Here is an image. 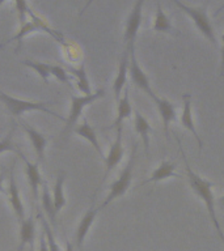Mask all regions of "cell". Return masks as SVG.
I'll use <instances>...</instances> for the list:
<instances>
[{"label":"cell","instance_id":"obj_36","mask_svg":"<svg viewBox=\"0 0 224 251\" xmlns=\"http://www.w3.org/2000/svg\"><path fill=\"white\" fill-rule=\"evenodd\" d=\"M216 204H218L220 208H223L224 209V195H222L220 198H218V200H216Z\"/></svg>","mask_w":224,"mask_h":251},{"label":"cell","instance_id":"obj_17","mask_svg":"<svg viewBox=\"0 0 224 251\" xmlns=\"http://www.w3.org/2000/svg\"><path fill=\"white\" fill-rule=\"evenodd\" d=\"M131 115H133V105H131V100H130V88L126 86L122 97L117 102V115H115V119H114L113 125L109 127V129H117L118 127H122L123 122L130 119Z\"/></svg>","mask_w":224,"mask_h":251},{"label":"cell","instance_id":"obj_1","mask_svg":"<svg viewBox=\"0 0 224 251\" xmlns=\"http://www.w3.org/2000/svg\"><path fill=\"white\" fill-rule=\"evenodd\" d=\"M177 143L180 145V152L182 154V160L185 162V170H186V176H188V182L192 187L193 192L196 194L202 203L204 204L206 207V211L208 213V217L211 220L212 226L215 229L216 234L220 238V241L224 243V233L222 230V226H220L219 220H218V215H216V200L214 198V192H212V187L215 186V183H212L211 180L206 179L203 176H200L199 174H196L189 165L188 160H186V156H185V152L182 147H181L180 140L177 139Z\"/></svg>","mask_w":224,"mask_h":251},{"label":"cell","instance_id":"obj_10","mask_svg":"<svg viewBox=\"0 0 224 251\" xmlns=\"http://www.w3.org/2000/svg\"><path fill=\"white\" fill-rule=\"evenodd\" d=\"M181 126L184 127L186 131L192 133L194 139L198 143V149H199V154L203 148V141L200 139L199 133L196 131V123H194V117H193V97L192 94L185 93L182 96V111H181L180 117Z\"/></svg>","mask_w":224,"mask_h":251},{"label":"cell","instance_id":"obj_12","mask_svg":"<svg viewBox=\"0 0 224 251\" xmlns=\"http://www.w3.org/2000/svg\"><path fill=\"white\" fill-rule=\"evenodd\" d=\"M16 153L21 157V160L25 164V176L28 178V183L30 186L33 199L37 201L39 198V187L43 184V178L41 176V172H39V162H37V161L35 162H30L27 157L24 156V153L20 149H17Z\"/></svg>","mask_w":224,"mask_h":251},{"label":"cell","instance_id":"obj_25","mask_svg":"<svg viewBox=\"0 0 224 251\" xmlns=\"http://www.w3.org/2000/svg\"><path fill=\"white\" fill-rule=\"evenodd\" d=\"M41 201H42V208L45 213H46L47 219L50 220L51 224H55V216H56V211H55L54 199L51 198V192L49 190L46 182H43L42 184V194H41Z\"/></svg>","mask_w":224,"mask_h":251},{"label":"cell","instance_id":"obj_31","mask_svg":"<svg viewBox=\"0 0 224 251\" xmlns=\"http://www.w3.org/2000/svg\"><path fill=\"white\" fill-rule=\"evenodd\" d=\"M15 7H16V11L19 13V20H20V25L24 23H27V16H28V3L25 1H15Z\"/></svg>","mask_w":224,"mask_h":251},{"label":"cell","instance_id":"obj_19","mask_svg":"<svg viewBox=\"0 0 224 251\" xmlns=\"http://www.w3.org/2000/svg\"><path fill=\"white\" fill-rule=\"evenodd\" d=\"M74 132L78 135V136L83 137L84 140H86L92 147L94 148V151L98 153V156L101 157L102 160H105V156H104V151H102L101 145H100V141H98V137L96 135V131L93 129V127L89 125V122L86 118L83 119V122L79 126H76L74 128Z\"/></svg>","mask_w":224,"mask_h":251},{"label":"cell","instance_id":"obj_16","mask_svg":"<svg viewBox=\"0 0 224 251\" xmlns=\"http://www.w3.org/2000/svg\"><path fill=\"white\" fill-rule=\"evenodd\" d=\"M134 129L135 132L139 135L143 147H144L145 156H149V147H151V132H152V127L149 125V122L147 121V118L139 111L135 110L134 111Z\"/></svg>","mask_w":224,"mask_h":251},{"label":"cell","instance_id":"obj_34","mask_svg":"<svg viewBox=\"0 0 224 251\" xmlns=\"http://www.w3.org/2000/svg\"><path fill=\"white\" fill-rule=\"evenodd\" d=\"M4 179H5V172H0V192H5L3 187V183H4Z\"/></svg>","mask_w":224,"mask_h":251},{"label":"cell","instance_id":"obj_23","mask_svg":"<svg viewBox=\"0 0 224 251\" xmlns=\"http://www.w3.org/2000/svg\"><path fill=\"white\" fill-rule=\"evenodd\" d=\"M28 16H29L31 21L35 24V26L38 27V31H43V33H46V34L50 35L51 38H54L55 41H58V42H60V43L63 42L62 33L58 30H55V29H53V27H51L50 25H49V24L45 21V20L41 19L38 15H35L34 12L31 11L30 7L28 8Z\"/></svg>","mask_w":224,"mask_h":251},{"label":"cell","instance_id":"obj_6","mask_svg":"<svg viewBox=\"0 0 224 251\" xmlns=\"http://www.w3.org/2000/svg\"><path fill=\"white\" fill-rule=\"evenodd\" d=\"M143 5H144L143 0L135 1L126 19L125 31H123V43H125L126 50L130 51L131 49H135V42H137L138 33H139L141 19H143Z\"/></svg>","mask_w":224,"mask_h":251},{"label":"cell","instance_id":"obj_5","mask_svg":"<svg viewBox=\"0 0 224 251\" xmlns=\"http://www.w3.org/2000/svg\"><path fill=\"white\" fill-rule=\"evenodd\" d=\"M104 96H105V90L104 89L96 90L94 93L88 94V96H85V94H83V96H71L70 113H68V117H67L64 132L75 128V125L78 123L79 118L82 117L84 109L92 105L94 101L104 97Z\"/></svg>","mask_w":224,"mask_h":251},{"label":"cell","instance_id":"obj_11","mask_svg":"<svg viewBox=\"0 0 224 251\" xmlns=\"http://www.w3.org/2000/svg\"><path fill=\"white\" fill-rule=\"evenodd\" d=\"M101 211L100 207H96L94 205V200L90 204V207L86 209V212L83 215L80 223H79L78 227H76V233H75V243H76V247L78 250L80 251L83 249V245H84V241H85L86 235L89 233L90 227L93 225L94 220L97 217L98 212Z\"/></svg>","mask_w":224,"mask_h":251},{"label":"cell","instance_id":"obj_7","mask_svg":"<svg viewBox=\"0 0 224 251\" xmlns=\"http://www.w3.org/2000/svg\"><path fill=\"white\" fill-rule=\"evenodd\" d=\"M129 74L130 78H131V82L137 86L138 89H140L141 92H144L151 100H152L153 97H156L157 94L153 92L148 76L145 75V72L140 67L139 62H138L137 54H135V49H131V50H130Z\"/></svg>","mask_w":224,"mask_h":251},{"label":"cell","instance_id":"obj_28","mask_svg":"<svg viewBox=\"0 0 224 251\" xmlns=\"http://www.w3.org/2000/svg\"><path fill=\"white\" fill-rule=\"evenodd\" d=\"M38 217L41 219V223H42L45 237H46L47 246H49V251H60V247H59V245L56 243V241H55L54 234H53V231H51V226L49 225L46 219H45L41 213H38Z\"/></svg>","mask_w":224,"mask_h":251},{"label":"cell","instance_id":"obj_14","mask_svg":"<svg viewBox=\"0 0 224 251\" xmlns=\"http://www.w3.org/2000/svg\"><path fill=\"white\" fill-rule=\"evenodd\" d=\"M129 66H130V51L123 50L118 64V71L115 77L113 80V93L115 102L119 101L122 97V92L127 86V76H129Z\"/></svg>","mask_w":224,"mask_h":251},{"label":"cell","instance_id":"obj_21","mask_svg":"<svg viewBox=\"0 0 224 251\" xmlns=\"http://www.w3.org/2000/svg\"><path fill=\"white\" fill-rule=\"evenodd\" d=\"M20 245L19 251H23L24 247L27 245H30L33 249V243H34L35 238V220L33 216H29L24 220L23 223H20Z\"/></svg>","mask_w":224,"mask_h":251},{"label":"cell","instance_id":"obj_13","mask_svg":"<svg viewBox=\"0 0 224 251\" xmlns=\"http://www.w3.org/2000/svg\"><path fill=\"white\" fill-rule=\"evenodd\" d=\"M153 103L156 106L157 113L160 115V119L163 122V128H164L165 137L169 140V129H170V125L177 119V111L176 105L170 102L169 100L164 97H156L152 98Z\"/></svg>","mask_w":224,"mask_h":251},{"label":"cell","instance_id":"obj_24","mask_svg":"<svg viewBox=\"0 0 224 251\" xmlns=\"http://www.w3.org/2000/svg\"><path fill=\"white\" fill-rule=\"evenodd\" d=\"M70 72L75 76L76 78V85H78V89L82 92L83 94H92V89H90V82L89 78H88V75H86L85 66L84 63H82L78 68H70Z\"/></svg>","mask_w":224,"mask_h":251},{"label":"cell","instance_id":"obj_15","mask_svg":"<svg viewBox=\"0 0 224 251\" xmlns=\"http://www.w3.org/2000/svg\"><path fill=\"white\" fill-rule=\"evenodd\" d=\"M20 126L23 127V129L27 133L28 139L30 140L31 145H33V149H34L35 156H37V162H43L45 160V151H46L47 147V137L41 133L39 131L34 128V127H31L27 123V122H24L23 119H20Z\"/></svg>","mask_w":224,"mask_h":251},{"label":"cell","instance_id":"obj_29","mask_svg":"<svg viewBox=\"0 0 224 251\" xmlns=\"http://www.w3.org/2000/svg\"><path fill=\"white\" fill-rule=\"evenodd\" d=\"M15 129L16 126H13L11 131L0 140V154L4 152H16L17 151V148H15V144H13V133H15Z\"/></svg>","mask_w":224,"mask_h":251},{"label":"cell","instance_id":"obj_22","mask_svg":"<svg viewBox=\"0 0 224 251\" xmlns=\"http://www.w3.org/2000/svg\"><path fill=\"white\" fill-rule=\"evenodd\" d=\"M64 182H66V173L60 172L56 180H55L54 192H53V199H54V205L56 213L62 211V208H64V205L67 203L66 195H64Z\"/></svg>","mask_w":224,"mask_h":251},{"label":"cell","instance_id":"obj_30","mask_svg":"<svg viewBox=\"0 0 224 251\" xmlns=\"http://www.w3.org/2000/svg\"><path fill=\"white\" fill-rule=\"evenodd\" d=\"M51 76H54L58 81L66 84V85L71 86V80L70 76H68V72H67L62 66H53L51 67Z\"/></svg>","mask_w":224,"mask_h":251},{"label":"cell","instance_id":"obj_2","mask_svg":"<svg viewBox=\"0 0 224 251\" xmlns=\"http://www.w3.org/2000/svg\"><path fill=\"white\" fill-rule=\"evenodd\" d=\"M137 153L138 144L137 143H134L127 164H126V166L121 172L119 176H118L117 179L114 180L113 183L109 186V192H108L105 200H104L101 205H100V209L106 208L110 203H113L114 200L122 198V196L125 195L126 192L130 190V186H131V182H133L134 168H135V161H137Z\"/></svg>","mask_w":224,"mask_h":251},{"label":"cell","instance_id":"obj_3","mask_svg":"<svg viewBox=\"0 0 224 251\" xmlns=\"http://www.w3.org/2000/svg\"><path fill=\"white\" fill-rule=\"evenodd\" d=\"M173 4H174L181 12H184L189 19L192 20L196 29H198V31L203 35L204 38L207 39L208 42L211 43L212 46H216V45H218L215 30H214L211 20H210V17H208L207 15V4L203 5V7H192V5H188V4L182 3L180 0H173Z\"/></svg>","mask_w":224,"mask_h":251},{"label":"cell","instance_id":"obj_26","mask_svg":"<svg viewBox=\"0 0 224 251\" xmlns=\"http://www.w3.org/2000/svg\"><path fill=\"white\" fill-rule=\"evenodd\" d=\"M34 31H38V27L35 26V24L31 21V20H28L27 23H24L20 25V29L19 31L16 33L12 38L7 39L5 42L1 45V46H4V45H7V43H12V42H19V46H17V51H19L20 46H21V41H23L27 35L31 34V33H34Z\"/></svg>","mask_w":224,"mask_h":251},{"label":"cell","instance_id":"obj_35","mask_svg":"<svg viewBox=\"0 0 224 251\" xmlns=\"http://www.w3.org/2000/svg\"><path fill=\"white\" fill-rule=\"evenodd\" d=\"M64 251H75L74 245H72V243H71L68 239L66 241V250H64Z\"/></svg>","mask_w":224,"mask_h":251},{"label":"cell","instance_id":"obj_9","mask_svg":"<svg viewBox=\"0 0 224 251\" xmlns=\"http://www.w3.org/2000/svg\"><path fill=\"white\" fill-rule=\"evenodd\" d=\"M15 166L16 164L13 162V165L9 168V180H8L7 195L12 209L15 212L16 219H17V221H19L20 224L23 223L27 217H25V208H24L23 199H21V194H20L19 186H17V182H16Z\"/></svg>","mask_w":224,"mask_h":251},{"label":"cell","instance_id":"obj_33","mask_svg":"<svg viewBox=\"0 0 224 251\" xmlns=\"http://www.w3.org/2000/svg\"><path fill=\"white\" fill-rule=\"evenodd\" d=\"M39 251H49V246H47L46 237L43 235L41 237V242H39Z\"/></svg>","mask_w":224,"mask_h":251},{"label":"cell","instance_id":"obj_8","mask_svg":"<svg viewBox=\"0 0 224 251\" xmlns=\"http://www.w3.org/2000/svg\"><path fill=\"white\" fill-rule=\"evenodd\" d=\"M117 132H115V139L112 143L109 148V152L105 156V174H104V178L102 180H105L108 178L112 170L114 168H117L119 162L122 161L123 156H125V147H123V140H122V137H123V126L122 127H118L115 129Z\"/></svg>","mask_w":224,"mask_h":251},{"label":"cell","instance_id":"obj_18","mask_svg":"<svg viewBox=\"0 0 224 251\" xmlns=\"http://www.w3.org/2000/svg\"><path fill=\"white\" fill-rule=\"evenodd\" d=\"M177 165L172 161L164 160L161 161L159 166H157L155 170L152 172V174L149 176L148 179H145L143 183H140V186H144V184L148 183H159V182H163L165 179H169V178H173V176H178V174L176 173Z\"/></svg>","mask_w":224,"mask_h":251},{"label":"cell","instance_id":"obj_4","mask_svg":"<svg viewBox=\"0 0 224 251\" xmlns=\"http://www.w3.org/2000/svg\"><path fill=\"white\" fill-rule=\"evenodd\" d=\"M0 101L3 102V105L7 107L8 111L13 117H21L27 111H42V113L54 115L55 118H58L60 121H67V118H63L58 113H55L51 109H49L46 102H31L25 101V100H19V98H15L9 96V94L4 93L1 90H0Z\"/></svg>","mask_w":224,"mask_h":251},{"label":"cell","instance_id":"obj_27","mask_svg":"<svg viewBox=\"0 0 224 251\" xmlns=\"http://www.w3.org/2000/svg\"><path fill=\"white\" fill-rule=\"evenodd\" d=\"M23 64L31 68L33 71H35L38 74L39 77L42 78L46 84L49 82V78L51 76V67H53V64L43 62H34V60H24Z\"/></svg>","mask_w":224,"mask_h":251},{"label":"cell","instance_id":"obj_32","mask_svg":"<svg viewBox=\"0 0 224 251\" xmlns=\"http://www.w3.org/2000/svg\"><path fill=\"white\" fill-rule=\"evenodd\" d=\"M220 75L224 76V33L220 39Z\"/></svg>","mask_w":224,"mask_h":251},{"label":"cell","instance_id":"obj_37","mask_svg":"<svg viewBox=\"0 0 224 251\" xmlns=\"http://www.w3.org/2000/svg\"><path fill=\"white\" fill-rule=\"evenodd\" d=\"M4 4V1H0V7H1V5H3Z\"/></svg>","mask_w":224,"mask_h":251},{"label":"cell","instance_id":"obj_20","mask_svg":"<svg viewBox=\"0 0 224 251\" xmlns=\"http://www.w3.org/2000/svg\"><path fill=\"white\" fill-rule=\"evenodd\" d=\"M152 31H155V33H164V34L180 35L178 30L173 26L172 20L169 19L167 13L163 11L161 4L159 1L156 3V12H155V19H153Z\"/></svg>","mask_w":224,"mask_h":251}]
</instances>
